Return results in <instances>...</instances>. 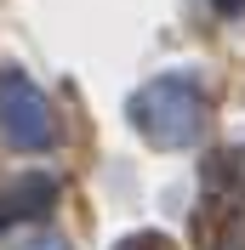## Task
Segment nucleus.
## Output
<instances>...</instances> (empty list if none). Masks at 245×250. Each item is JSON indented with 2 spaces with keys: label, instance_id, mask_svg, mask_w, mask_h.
Segmentation results:
<instances>
[{
  "label": "nucleus",
  "instance_id": "nucleus-1",
  "mask_svg": "<svg viewBox=\"0 0 245 250\" xmlns=\"http://www.w3.org/2000/svg\"><path fill=\"white\" fill-rule=\"evenodd\" d=\"M131 120L154 148H188L205 131V91L183 74H160L148 80L131 103Z\"/></svg>",
  "mask_w": 245,
  "mask_h": 250
},
{
  "label": "nucleus",
  "instance_id": "nucleus-2",
  "mask_svg": "<svg viewBox=\"0 0 245 250\" xmlns=\"http://www.w3.org/2000/svg\"><path fill=\"white\" fill-rule=\"evenodd\" d=\"M0 137L12 148H46L51 142V103L17 68H0Z\"/></svg>",
  "mask_w": 245,
  "mask_h": 250
},
{
  "label": "nucleus",
  "instance_id": "nucleus-3",
  "mask_svg": "<svg viewBox=\"0 0 245 250\" xmlns=\"http://www.w3.org/2000/svg\"><path fill=\"white\" fill-rule=\"evenodd\" d=\"M199 182H205V205H240L245 199V154H211Z\"/></svg>",
  "mask_w": 245,
  "mask_h": 250
},
{
  "label": "nucleus",
  "instance_id": "nucleus-4",
  "mask_svg": "<svg viewBox=\"0 0 245 250\" xmlns=\"http://www.w3.org/2000/svg\"><path fill=\"white\" fill-rule=\"evenodd\" d=\"M51 199H57V182H51V176H17V182L6 188L0 216H40Z\"/></svg>",
  "mask_w": 245,
  "mask_h": 250
},
{
  "label": "nucleus",
  "instance_id": "nucleus-5",
  "mask_svg": "<svg viewBox=\"0 0 245 250\" xmlns=\"http://www.w3.org/2000/svg\"><path fill=\"white\" fill-rule=\"evenodd\" d=\"M120 250H171V239H160V233H137V239H125Z\"/></svg>",
  "mask_w": 245,
  "mask_h": 250
},
{
  "label": "nucleus",
  "instance_id": "nucleus-6",
  "mask_svg": "<svg viewBox=\"0 0 245 250\" xmlns=\"http://www.w3.org/2000/svg\"><path fill=\"white\" fill-rule=\"evenodd\" d=\"M217 12H222V17H234V12H245V0H217Z\"/></svg>",
  "mask_w": 245,
  "mask_h": 250
},
{
  "label": "nucleus",
  "instance_id": "nucleus-7",
  "mask_svg": "<svg viewBox=\"0 0 245 250\" xmlns=\"http://www.w3.org/2000/svg\"><path fill=\"white\" fill-rule=\"evenodd\" d=\"M29 250H63V245H29Z\"/></svg>",
  "mask_w": 245,
  "mask_h": 250
}]
</instances>
